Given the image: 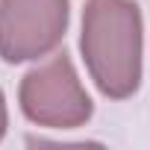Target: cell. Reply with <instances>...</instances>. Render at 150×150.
<instances>
[{
    "label": "cell",
    "instance_id": "2",
    "mask_svg": "<svg viewBox=\"0 0 150 150\" xmlns=\"http://www.w3.org/2000/svg\"><path fill=\"white\" fill-rule=\"evenodd\" d=\"M18 106L30 124L44 129H77L94 115V103L65 50L24 74Z\"/></svg>",
    "mask_w": 150,
    "mask_h": 150
},
{
    "label": "cell",
    "instance_id": "3",
    "mask_svg": "<svg viewBox=\"0 0 150 150\" xmlns=\"http://www.w3.org/2000/svg\"><path fill=\"white\" fill-rule=\"evenodd\" d=\"M71 21V0H0V59L38 62L59 50Z\"/></svg>",
    "mask_w": 150,
    "mask_h": 150
},
{
    "label": "cell",
    "instance_id": "1",
    "mask_svg": "<svg viewBox=\"0 0 150 150\" xmlns=\"http://www.w3.org/2000/svg\"><path fill=\"white\" fill-rule=\"evenodd\" d=\"M80 53L97 91L127 100L141 86L144 18L135 0H86Z\"/></svg>",
    "mask_w": 150,
    "mask_h": 150
},
{
    "label": "cell",
    "instance_id": "4",
    "mask_svg": "<svg viewBox=\"0 0 150 150\" xmlns=\"http://www.w3.org/2000/svg\"><path fill=\"white\" fill-rule=\"evenodd\" d=\"M6 127H9V109H6L3 88H0V141H3V135H6Z\"/></svg>",
    "mask_w": 150,
    "mask_h": 150
}]
</instances>
